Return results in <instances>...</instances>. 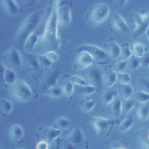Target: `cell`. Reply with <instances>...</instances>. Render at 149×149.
I'll return each mask as SVG.
<instances>
[{
    "mask_svg": "<svg viewBox=\"0 0 149 149\" xmlns=\"http://www.w3.org/2000/svg\"><path fill=\"white\" fill-rule=\"evenodd\" d=\"M60 2L58 0L52 1L41 35L40 43L47 51H56L60 47L61 39L58 32L59 23L58 16Z\"/></svg>",
    "mask_w": 149,
    "mask_h": 149,
    "instance_id": "obj_1",
    "label": "cell"
},
{
    "mask_svg": "<svg viewBox=\"0 0 149 149\" xmlns=\"http://www.w3.org/2000/svg\"><path fill=\"white\" fill-rule=\"evenodd\" d=\"M40 12L31 13L23 20L18 29L16 35V40L20 45L24 43L28 36L34 32L40 20Z\"/></svg>",
    "mask_w": 149,
    "mask_h": 149,
    "instance_id": "obj_2",
    "label": "cell"
},
{
    "mask_svg": "<svg viewBox=\"0 0 149 149\" xmlns=\"http://www.w3.org/2000/svg\"><path fill=\"white\" fill-rule=\"evenodd\" d=\"M90 121L97 136L102 138H106L110 134L116 123L113 119L101 116L91 117Z\"/></svg>",
    "mask_w": 149,
    "mask_h": 149,
    "instance_id": "obj_3",
    "label": "cell"
},
{
    "mask_svg": "<svg viewBox=\"0 0 149 149\" xmlns=\"http://www.w3.org/2000/svg\"><path fill=\"white\" fill-rule=\"evenodd\" d=\"M84 143V137L82 130L79 127H75L62 141L59 146V149H80Z\"/></svg>",
    "mask_w": 149,
    "mask_h": 149,
    "instance_id": "obj_4",
    "label": "cell"
},
{
    "mask_svg": "<svg viewBox=\"0 0 149 149\" xmlns=\"http://www.w3.org/2000/svg\"><path fill=\"white\" fill-rule=\"evenodd\" d=\"M76 51L78 53L83 51L87 52L92 56L94 61L99 64H106L111 58L107 51L95 45L83 44L78 47Z\"/></svg>",
    "mask_w": 149,
    "mask_h": 149,
    "instance_id": "obj_5",
    "label": "cell"
},
{
    "mask_svg": "<svg viewBox=\"0 0 149 149\" xmlns=\"http://www.w3.org/2000/svg\"><path fill=\"white\" fill-rule=\"evenodd\" d=\"M110 13L109 8L105 4H97L94 5L88 13L90 21L94 25H100L108 18Z\"/></svg>",
    "mask_w": 149,
    "mask_h": 149,
    "instance_id": "obj_6",
    "label": "cell"
},
{
    "mask_svg": "<svg viewBox=\"0 0 149 149\" xmlns=\"http://www.w3.org/2000/svg\"><path fill=\"white\" fill-rule=\"evenodd\" d=\"M132 19L135 25V28L132 33V37L137 39L144 34L149 28V13H135L132 16Z\"/></svg>",
    "mask_w": 149,
    "mask_h": 149,
    "instance_id": "obj_7",
    "label": "cell"
},
{
    "mask_svg": "<svg viewBox=\"0 0 149 149\" xmlns=\"http://www.w3.org/2000/svg\"><path fill=\"white\" fill-rule=\"evenodd\" d=\"M12 93L15 98L18 101L26 102L32 96V91L29 85L24 81L19 80L13 85Z\"/></svg>",
    "mask_w": 149,
    "mask_h": 149,
    "instance_id": "obj_8",
    "label": "cell"
},
{
    "mask_svg": "<svg viewBox=\"0 0 149 149\" xmlns=\"http://www.w3.org/2000/svg\"><path fill=\"white\" fill-rule=\"evenodd\" d=\"M87 77L88 84L94 86L97 89H101L103 86L104 74L98 68L93 67L90 69L87 74Z\"/></svg>",
    "mask_w": 149,
    "mask_h": 149,
    "instance_id": "obj_9",
    "label": "cell"
},
{
    "mask_svg": "<svg viewBox=\"0 0 149 149\" xmlns=\"http://www.w3.org/2000/svg\"><path fill=\"white\" fill-rule=\"evenodd\" d=\"M5 61L12 67L17 68L22 64V57L15 48H10L7 50L3 54Z\"/></svg>",
    "mask_w": 149,
    "mask_h": 149,
    "instance_id": "obj_10",
    "label": "cell"
},
{
    "mask_svg": "<svg viewBox=\"0 0 149 149\" xmlns=\"http://www.w3.org/2000/svg\"><path fill=\"white\" fill-rule=\"evenodd\" d=\"M59 25L66 27L69 26L71 21V11L70 6L66 4H59L58 11Z\"/></svg>",
    "mask_w": 149,
    "mask_h": 149,
    "instance_id": "obj_11",
    "label": "cell"
},
{
    "mask_svg": "<svg viewBox=\"0 0 149 149\" xmlns=\"http://www.w3.org/2000/svg\"><path fill=\"white\" fill-rule=\"evenodd\" d=\"M61 133V130L56 129L52 127H42L38 131L41 140L45 141L49 144L53 143L58 137Z\"/></svg>",
    "mask_w": 149,
    "mask_h": 149,
    "instance_id": "obj_12",
    "label": "cell"
},
{
    "mask_svg": "<svg viewBox=\"0 0 149 149\" xmlns=\"http://www.w3.org/2000/svg\"><path fill=\"white\" fill-rule=\"evenodd\" d=\"M94 62L92 56L87 52H80L77 56L74 65L76 68L79 70H83L84 69L89 68Z\"/></svg>",
    "mask_w": 149,
    "mask_h": 149,
    "instance_id": "obj_13",
    "label": "cell"
},
{
    "mask_svg": "<svg viewBox=\"0 0 149 149\" xmlns=\"http://www.w3.org/2000/svg\"><path fill=\"white\" fill-rule=\"evenodd\" d=\"M1 78L5 84L9 85H13L17 82L15 71L3 64L1 65Z\"/></svg>",
    "mask_w": 149,
    "mask_h": 149,
    "instance_id": "obj_14",
    "label": "cell"
},
{
    "mask_svg": "<svg viewBox=\"0 0 149 149\" xmlns=\"http://www.w3.org/2000/svg\"><path fill=\"white\" fill-rule=\"evenodd\" d=\"M111 24L113 28L117 32L122 33H128L129 32V27L124 19L120 15L115 14L111 20Z\"/></svg>",
    "mask_w": 149,
    "mask_h": 149,
    "instance_id": "obj_15",
    "label": "cell"
},
{
    "mask_svg": "<svg viewBox=\"0 0 149 149\" xmlns=\"http://www.w3.org/2000/svg\"><path fill=\"white\" fill-rule=\"evenodd\" d=\"M1 5L4 11L9 15L15 16L19 13L20 8L16 1L3 0L1 1Z\"/></svg>",
    "mask_w": 149,
    "mask_h": 149,
    "instance_id": "obj_16",
    "label": "cell"
},
{
    "mask_svg": "<svg viewBox=\"0 0 149 149\" xmlns=\"http://www.w3.org/2000/svg\"><path fill=\"white\" fill-rule=\"evenodd\" d=\"M24 136L23 128L19 124L12 125L9 130V137L10 139L15 143L20 142Z\"/></svg>",
    "mask_w": 149,
    "mask_h": 149,
    "instance_id": "obj_17",
    "label": "cell"
},
{
    "mask_svg": "<svg viewBox=\"0 0 149 149\" xmlns=\"http://www.w3.org/2000/svg\"><path fill=\"white\" fill-rule=\"evenodd\" d=\"M117 74L112 70L107 71L104 74V85L108 88L115 85L117 82Z\"/></svg>",
    "mask_w": 149,
    "mask_h": 149,
    "instance_id": "obj_18",
    "label": "cell"
},
{
    "mask_svg": "<svg viewBox=\"0 0 149 149\" xmlns=\"http://www.w3.org/2000/svg\"><path fill=\"white\" fill-rule=\"evenodd\" d=\"M120 46L115 41H111L108 43L107 53L111 58L116 59L120 56Z\"/></svg>",
    "mask_w": 149,
    "mask_h": 149,
    "instance_id": "obj_19",
    "label": "cell"
},
{
    "mask_svg": "<svg viewBox=\"0 0 149 149\" xmlns=\"http://www.w3.org/2000/svg\"><path fill=\"white\" fill-rule=\"evenodd\" d=\"M118 93L123 99H129L133 93V88L129 84L118 85Z\"/></svg>",
    "mask_w": 149,
    "mask_h": 149,
    "instance_id": "obj_20",
    "label": "cell"
},
{
    "mask_svg": "<svg viewBox=\"0 0 149 149\" xmlns=\"http://www.w3.org/2000/svg\"><path fill=\"white\" fill-rule=\"evenodd\" d=\"M38 41V37L36 33L30 34L26 40L23 47L27 51H31L34 48Z\"/></svg>",
    "mask_w": 149,
    "mask_h": 149,
    "instance_id": "obj_21",
    "label": "cell"
},
{
    "mask_svg": "<svg viewBox=\"0 0 149 149\" xmlns=\"http://www.w3.org/2000/svg\"><path fill=\"white\" fill-rule=\"evenodd\" d=\"M133 117L131 115H127L120 123L118 126V130L120 132L127 131L134 124Z\"/></svg>",
    "mask_w": 149,
    "mask_h": 149,
    "instance_id": "obj_22",
    "label": "cell"
},
{
    "mask_svg": "<svg viewBox=\"0 0 149 149\" xmlns=\"http://www.w3.org/2000/svg\"><path fill=\"white\" fill-rule=\"evenodd\" d=\"M130 48L133 56L139 58L143 57L145 53V47L143 44L139 42H135L132 44Z\"/></svg>",
    "mask_w": 149,
    "mask_h": 149,
    "instance_id": "obj_23",
    "label": "cell"
},
{
    "mask_svg": "<svg viewBox=\"0 0 149 149\" xmlns=\"http://www.w3.org/2000/svg\"><path fill=\"white\" fill-rule=\"evenodd\" d=\"M137 116L141 122H144L149 117V103H146L141 105L137 111Z\"/></svg>",
    "mask_w": 149,
    "mask_h": 149,
    "instance_id": "obj_24",
    "label": "cell"
},
{
    "mask_svg": "<svg viewBox=\"0 0 149 149\" xmlns=\"http://www.w3.org/2000/svg\"><path fill=\"white\" fill-rule=\"evenodd\" d=\"M117 91L113 89H108L105 91L101 96V101L105 105H110L115 99Z\"/></svg>",
    "mask_w": 149,
    "mask_h": 149,
    "instance_id": "obj_25",
    "label": "cell"
},
{
    "mask_svg": "<svg viewBox=\"0 0 149 149\" xmlns=\"http://www.w3.org/2000/svg\"><path fill=\"white\" fill-rule=\"evenodd\" d=\"M70 125V122L68 119L62 117L56 119L52 124V127L61 130V131L66 130Z\"/></svg>",
    "mask_w": 149,
    "mask_h": 149,
    "instance_id": "obj_26",
    "label": "cell"
},
{
    "mask_svg": "<svg viewBox=\"0 0 149 149\" xmlns=\"http://www.w3.org/2000/svg\"><path fill=\"white\" fill-rule=\"evenodd\" d=\"M26 60L27 64L31 69L34 70L38 69L40 65L37 59V54L27 53L26 54Z\"/></svg>",
    "mask_w": 149,
    "mask_h": 149,
    "instance_id": "obj_27",
    "label": "cell"
},
{
    "mask_svg": "<svg viewBox=\"0 0 149 149\" xmlns=\"http://www.w3.org/2000/svg\"><path fill=\"white\" fill-rule=\"evenodd\" d=\"M12 110V104L7 99L2 98L0 99L1 114L3 116L8 115Z\"/></svg>",
    "mask_w": 149,
    "mask_h": 149,
    "instance_id": "obj_28",
    "label": "cell"
},
{
    "mask_svg": "<svg viewBox=\"0 0 149 149\" xmlns=\"http://www.w3.org/2000/svg\"><path fill=\"white\" fill-rule=\"evenodd\" d=\"M96 101L94 99H87L80 102V108L83 112L88 113L95 106Z\"/></svg>",
    "mask_w": 149,
    "mask_h": 149,
    "instance_id": "obj_29",
    "label": "cell"
},
{
    "mask_svg": "<svg viewBox=\"0 0 149 149\" xmlns=\"http://www.w3.org/2000/svg\"><path fill=\"white\" fill-rule=\"evenodd\" d=\"M110 105L112 115L115 117L119 116L122 113V101L119 99L115 98Z\"/></svg>",
    "mask_w": 149,
    "mask_h": 149,
    "instance_id": "obj_30",
    "label": "cell"
},
{
    "mask_svg": "<svg viewBox=\"0 0 149 149\" xmlns=\"http://www.w3.org/2000/svg\"><path fill=\"white\" fill-rule=\"evenodd\" d=\"M135 100L132 99H123L122 101V113L127 115L134 107Z\"/></svg>",
    "mask_w": 149,
    "mask_h": 149,
    "instance_id": "obj_31",
    "label": "cell"
},
{
    "mask_svg": "<svg viewBox=\"0 0 149 149\" xmlns=\"http://www.w3.org/2000/svg\"><path fill=\"white\" fill-rule=\"evenodd\" d=\"M46 93L51 98H58L63 94L62 88L59 86H54L46 89Z\"/></svg>",
    "mask_w": 149,
    "mask_h": 149,
    "instance_id": "obj_32",
    "label": "cell"
},
{
    "mask_svg": "<svg viewBox=\"0 0 149 149\" xmlns=\"http://www.w3.org/2000/svg\"><path fill=\"white\" fill-rule=\"evenodd\" d=\"M121 52L120 56L122 60H127L131 56H132V53L130 47L128 43H124L120 46Z\"/></svg>",
    "mask_w": 149,
    "mask_h": 149,
    "instance_id": "obj_33",
    "label": "cell"
},
{
    "mask_svg": "<svg viewBox=\"0 0 149 149\" xmlns=\"http://www.w3.org/2000/svg\"><path fill=\"white\" fill-rule=\"evenodd\" d=\"M134 100L141 103L149 102V93L143 91H138L134 94Z\"/></svg>",
    "mask_w": 149,
    "mask_h": 149,
    "instance_id": "obj_34",
    "label": "cell"
},
{
    "mask_svg": "<svg viewBox=\"0 0 149 149\" xmlns=\"http://www.w3.org/2000/svg\"><path fill=\"white\" fill-rule=\"evenodd\" d=\"M74 88V85L72 82L69 81H66L63 84L62 86L63 94L66 97H70L73 92Z\"/></svg>",
    "mask_w": 149,
    "mask_h": 149,
    "instance_id": "obj_35",
    "label": "cell"
},
{
    "mask_svg": "<svg viewBox=\"0 0 149 149\" xmlns=\"http://www.w3.org/2000/svg\"><path fill=\"white\" fill-rule=\"evenodd\" d=\"M80 87L79 91L80 93L84 96H89L92 93H94L97 90V88L94 86L88 84L84 86H78Z\"/></svg>",
    "mask_w": 149,
    "mask_h": 149,
    "instance_id": "obj_36",
    "label": "cell"
},
{
    "mask_svg": "<svg viewBox=\"0 0 149 149\" xmlns=\"http://www.w3.org/2000/svg\"><path fill=\"white\" fill-rule=\"evenodd\" d=\"M127 66L132 70H136L140 66V58L132 56L127 60Z\"/></svg>",
    "mask_w": 149,
    "mask_h": 149,
    "instance_id": "obj_37",
    "label": "cell"
},
{
    "mask_svg": "<svg viewBox=\"0 0 149 149\" xmlns=\"http://www.w3.org/2000/svg\"><path fill=\"white\" fill-rule=\"evenodd\" d=\"M69 81L72 82L74 85L84 86L89 84L88 81L78 75H72L69 77Z\"/></svg>",
    "mask_w": 149,
    "mask_h": 149,
    "instance_id": "obj_38",
    "label": "cell"
},
{
    "mask_svg": "<svg viewBox=\"0 0 149 149\" xmlns=\"http://www.w3.org/2000/svg\"><path fill=\"white\" fill-rule=\"evenodd\" d=\"M37 59L39 65L44 68L49 67L52 63L50 61L48 58L44 54H37Z\"/></svg>",
    "mask_w": 149,
    "mask_h": 149,
    "instance_id": "obj_39",
    "label": "cell"
},
{
    "mask_svg": "<svg viewBox=\"0 0 149 149\" xmlns=\"http://www.w3.org/2000/svg\"><path fill=\"white\" fill-rule=\"evenodd\" d=\"M117 81L121 84H129L130 76L128 73L120 72L117 74Z\"/></svg>",
    "mask_w": 149,
    "mask_h": 149,
    "instance_id": "obj_40",
    "label": "cell"
},
{
    "mask_svg": "<svg viewBox=\"0 0 149 149\" xmlns=\"http://www.w3.org/2000/svg\"><path fill=\"white\" fill-rule=\"evenodd\" d=\"M126 66H127V61L121 60V61L116 63L114 65L112 70L116 74L123 72V70H125V68H126Z\"/></svg>",
    "mask_w": 149,
    "mask_h": 149,
    "instance_id": "obj_41",
    "label": "cell"
},
{
    "mask_svg": "<svg viewBox=\"0 0 149 149\" xmlns=\"http://www.w3.org/2000/svg\"><path fill=\"white\" fill-rule=\"evenodd\" d=\"M57 80H58L57 75H52L48 77L45 82V86L46 89L51 87L56 86Z\"/></svg>",
    "mask_w": 149,
    "mask_h": 149,
    "instance_id": "obj_42",
    "label": "cell"
},
{
    "mask_svg": "<svg viewBox=\"0 0 149 149\" xmlns=\"http://www.w3.org/2000/svg\"><path fill=\"white\" fill-rule=\"evenodd\" d=\"M139 85L141 87V91H144L149 93V79L141 78L139 80Z\"/></svg>",
    "mask_w": 149,
    "mask_h": 149,
    "instance_id": "obj_43",
    "label": "cell"
},
{
    "mask_svg": "<svg viewBox=\"0 0 149 149\" xmlns=\"http://www.w3.org/2000/svg\"><path fill=\"white\" fill-rule=\"evenodd\" d=\"M45 55L48 58V60L50 61H51L52 63L56 61L58 59V55L56 53V51H47L45 53Z\"/></svg>",
    "mask_w": 149,
    "mask_h": 149,
    "instance_id": "obj_44",
    "label": "cell"
},
{
    "mask_svg": "<svg viewBox=\"0 0 149 149\" xmlns=\"http://www.w3.org/2000/svg\"><path fill=\"white\" fill-rule=\"evenodd\" d=\"M140 66L143 68L149 67V57H143L140 59Z\"/></svg>",
    "mask_w": 149,
    "mask_h": 149,
    "instance_id": "obj_45",
    "label": "cell"
},
{
    "mask_svg": "<svg viewBox=\"0 0 149 149\" xmlns=\"http://www.w3.org/2000/svg\"><path fill=\"white\" fill-rule=\"evenodd\" d=\"M49 144L45 141H39L36 145V149H48Z\"/></svg>",
    "mask_w": 149,
    "mask_h": 149,
    "instance_id": "obj_46",
    "label": "cell"
},
{
    "mask_svg": "<svg viewBox=\"0 0 149 149\" xmlns=\"http://www.w3.org/2000/svg\"><path fill=\"white\" fill-rule=\"evenodd\" d=\"M142 148L149 149V140H148L146 137L142 141Z\"/></svg>",
    "mask_w": 149,
    "mask_h": 149,
    "instance_id": "obj_47",
    "label": "cell"
},
{
    "mask_svg": "<svg viewBox=\"0 0 149 149\" xmlns=\"http://www.w3.org/2000/svg\"><path fill=\"white\" fill-rule=\"evenodd\" d=\"M111 149H128V148L122 145L116 144L113 145Z\"/></svg>",
    "mask_w": 149,
    "mask_h": 149,
    "instance_id": "obj_48",
    "label": "cell"
},
{
    "mask_svg": "<svg viewBox=\"0 0 149 149\" xmlns=\"http://www.w3.org/2000/svg\"><path fill=\"white\" fill-rule=\"evenodd\" d=\"M117 4V5L119 6V7H122L124 5L126 4V3L127 2V1L126 0H122V1H116Z\"/></svg>",
    "mask_w": 149,
    "mask_h": 149,
    "instance_id": "obj_49",
    "label": "cell"
},
{
    "mask_svg": "<svg viewBox=\"0 0 149 149\" xmlns=\"http://www.w3.org/2000/svg\"><path fill=\"white\" fill-rule=\"evenodd\" d=\"M144 35L146 39L149 41V28L146 30V32L144 33Z\"/></svg>",
    "mask_w": 149,
    "mask_h": 149,
    "instance_id": "obj_50",
    "label": "cell"
},
{
    "mask_svg": "<svg viewBox=\"0 0 149 149\" xmlns=\"http://www.w3.org/2000/svg\"><path fill=\"white\" fill-rule=\"evenodd\" d=\"M146 138H147L148 140H149V132L148 133V134H147V136H146Z\"/></svg>",
    "mask_w": 149,
    "mask_h": 149,
    "instance_id": "obj_51",
    "label": "cell"
},
{
    "mask_svg": "<svg viewBox=\"0 0 149 149\" xmlns=\"http://www.w3.org/2000/svg\"><path fill=\"white\" fill-rule=\"evenodd\" d=\"M137 149H143V148H137Z\"/></svg>",
    "mask_w": 149,
    "mask_h": 149,
    "instance_id": "obj_52",
    "label": "cell"
},
{
    "mask_svg": "<svg viewBox=\"0 0 149 149\" xmlns=\"http://www.w3.org/2000/svg\"><path fill=\"white\" fill-rule=\"evenodd\" d=\"M12 149H15V148H12Z\"/></svg>",
    "mask_w": 149,
    "mask_h": 149,
    "instance_id": "obj_53",
    "label": "cell"
}]
</instances>
